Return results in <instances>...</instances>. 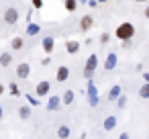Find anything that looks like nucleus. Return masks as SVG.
I'll return each instance as SVG.
<instances>
[{"label": "nucleus", "mask_w": 149, "mask_h": 139, "mask_svg": "<svg viewBox=\"0 0 149 139\" xmlns=\"http://www.w3.org/2000/svg\"><path fill=\"white\" fill-rule=\"evenodd\" d=\"M35 8H43V0H31Z\"/></svg>", "instance_id": "27"}, {"label": "nucleus", "mask_w": 149, "mask_h": 139, "mask_svg": "<svg viewBox=\"0 0 149 139\" xmlns=\"http://www.w3.org/2000/svg\"><path fill=\"white\" fill-rule=\"evenodd\" d=\"M123 94V88L118 84H114L110 90H108V100H118V96Z\"/></svg>", "instance_id": "13"}, {"label": "nucleus", "mask_w": 149, "mask_h": 139, "mask_svg": "<svg viewBox=\"0 0 149 139\" xmlns=\"http://www.w3.org/2000/svg\"><path fill=\"white\" fill-rule=\"evenodd\" d=\"M57 137H59V139H68V137H70V127H68V125H61V127L57 129Z\"/></svg>", "instance_id": "19"}, {"label": "nucleus", "mask_w": 149, "mask_h": 139, "mask_svg": "<svg viewBox=\"0 0 149 139\" xmlns=\"http://www.w3.org/2000/svg\"><path fill=\"white\" fill-rule=\"evenodd\" d=\"M68 78H70V68L68 66H59L57 72H55V80L57 82H65Z\"/></svg>", "instance_id": "10"}, {"label": "nucleus", "mask_w": 149, "mask_h": 139, "mask_svg": "<svg viewBox=\"0 0 149 139\" xmlns=\"http://www.w3.org/2000/svg\"><path fill=\"white\" fill-rule=\"evenodd\" d=\"M31 112H33V110H31V106H29V104L19 106V117H21V119H25V121H27V119L31 117Z\"/></svg>", "instance_id": "17"}, {"label": "nucleus", "mask_w": 149, "mask_h": 139, "mask_svg": "<svg viewBox=\"0 0 149 139\" xmlns=\"http://www.w3.org/2000/svg\"><path fill=\"white\" fill-rule=\"evenodd\" d=\"M92 27H94V17H92V15H84V17L80 19V31H82V33H88Z\"/></svg>", "instance_id": "4"}, {"label": "nucleus", "mask_w": 149, "mask_h": 139, "mask_svg": "<svg viewBox=\"0 0 149 139\" xmlns=\"http://www.w3.org/2000/svg\"><path fill=\"white\" fill-rule=\"evenodd\" d=\"M74 98H76V92H74V90H65V92L61 94L63 104H72V102H74Z\"/></svg>", "instance_id": "16"}, {"label": "nucleus", "mask_w": 149, "mask_h": 139, "mask_svg": "<svg viewBox=\"0 0 149 139\" xmlns=\"http://www.w3.org/2000/svg\"><path fill=\"white\" fill-rule=\"evenodd\" d=\"M41 45H43V51L49 55V53L53 51V47H55V39H53V37H45V39L41 41Z\"/></svg>", "instance_id": "11"}, {"label": "nucleus", "mask_w": 149, "mask_h": 139, "mask_svg": "<svg viewBox=\"0 0 149 139\" xmlns=\"http://www.w3.org/2000/svg\"><path fill=\"white\" fill-rule=\"evenodd\" d=\"M145 82H149V74H145Z\"/></svg>", "instance_id": "33"}, {"label": "nucleus", "mask_w": 149, "mask_h": 139, "mask_svg": "<svg viewBox=\"0 0 149 139\" xmlns=\"http://www.w3.org/2000/svg\"><path fill=\"white\" fill-rule=\"evenodd\" d=\"M98 2H108V0H98Z\"/></svg>", "instance_id": "36"}, {"label": "nucleus", "mask_w": 149, "mask_h": 139, "mask_svg": "<svg viewBox=\"0 0 149 139\" xmlns=\"http://www.w3.org/2000/svg\"><path fill=\"white\" fill-rule=\"evenodd\" d=\"M135 2H147V0H135Z\"/></svg>", "instance_id": "35"}, {"label": "nucleus", "mask_w": 149, "mask_h": 139, "mask_svg": "<svg viewBox=\"0 0 149 139\" xmlns=\"http://www.w3.org/2000/svg\"><path fill=\"white\" fill-rule=\"evenodd\" d=\"M108 39H110V35H108V33H102V35H100V43H102V45H106V43H108Z\"/></svg>", "instance_id": "24"}, {"label": "nucleus", "mask_w": 149, "mask_h": 139, "mask_svg": "<svg viewBox=\"0 0 149 139\" xmlns=\"http://www.w3.org/2000/svg\"><path fill=\"white\" fill-rule=\"evenodd\" d=\"M65 51H68L70 55H76V53L80 51V43H78V41H74V39L65 41Z\"/></svg>", "instance_id": "12"}, {"label": "nucleus", "mask_w": 149, "mask_h": 139, "mask_svg": "<svg viewBox=\"0 0 149 139\" xmlns=\"http://www.w3.org/2000/svg\"><path fill=\"white\" fill-rule=\"evenodd\" d=\"M0 94H4V84H0Z\"/></svg>", "instance_id": "32"}, {"label": "nucleus", "mask_w": 149, "mask_h": 139, "mask_svg": "<svg viewBox=\"0 0 149 139\" xmlns=\"http://www.w3.org/2000/svg\"><path fill=\"white\" fill-rule=\"evenodd\" d=\"M78 2H80V0H65V10H68V13L78 10Z\"/></svg>", "instance_id": "20"}, {"label": "nucleus", "mask_w": 149, "mask_h": 139, "mask_svg": "<svg viewBox=\"0 0 149 139\" xmlns=\"http://www.w3.org/2000/svg\"><path fill=\"white\" fill-rule=\"evenodd\" d=\"M4 23L10 25V27H15V25L19 23V10H17L15 6H8V8L4 10Z\"/></svg>", "instance_id": "3"}, {"label": "nucleus", "mask_w": 149, "mask_h": 139, "mask_svg": "<svg viewBox=\"0 0 149 139\" xmlns=\"http://www.w3.org/2000/svg\"><path fill=\"white\" fill-rule=\"evenodd\" d=\"M96 68H98V55L92 53V55H88V59H86V66H84V78L90 80V78L94 76Z\"/></svg>", "instance_id": "2"}, {"label": "nucleus", "mask_w": 149, "mask_h": 139, "mask_svg": "<svg viewBox=\"0 0 149 139\" xmlns=\"http://www.w3.org/2000/svg\"><path fill=\"white\" fill-rule=\"evenodd\" d=\"M0 66H2V53H0Z\"/></svg>", "instance_id": "34"}, {"label": "nucleus", "mask_w": 149, "mask_h": 139, "mask_svg": "<svg viewBox=\"0 0 149 139\" xmlns=\"http://www.w3.org/2000/svg\"><path fill=\"white\" fill-rule=\"evenodd\" d=\"M2 117H4V110H2V104H0V121H2Z\"/></svg>", "instance_id": "30"}, {"label": "nucleus", "mask_w": 149, "mask_h": 139, "mask_svg": "<svg viewBox=\"0 0 149 139\" xmlns=\"http://www.w3.org/2000/svg\"><path fill=\"white\" fill-rule=\"evenodd\" d=\"M102 127H104V131H112L114 127H116V117H106L104 119V123H102Z\"/></svg>", "instance_id": "14"}, {"label": "nucleus", "mask_w": 149, "mask_h": 139, "mask_svg": "<svg viewBox=\"0 0 149 139\" xmlns=\"http://www.w3.org/2000/svg\"><path fill=\"white\" fill-rule=\"evenodd\" d=\"M88 100H90L92 106L98 104V88H96L92 82H88Z\"/></svg>", "instance_id": "9"}, {"label": "nucleus", "mask_w": 149, "mask_h": 139, "mask_svg": "<svg viewBox=\"0 0 149 139\" xmlns=\"http://www.w3.org/2000/svg\"><path fill=\"white\" fill-rule=\"evenodd\" d=\"M49 64H51V57H49V55H47V57H43V59H41V66H49Z\"/></svg>", "instance_id": "28"}, {"label": "nucleus", "mask_w": 149, "mask_h": 139, "mask_svg": "<svg viewBox=\"0 0 149 139\" xmlns=\"http://www.w3.org/2000/svg\"><path fill=\"white\" fill-rule=\"evenodd\" d=\"M116 104H118V108H125V104H127V96H125V94H120V96H118V100H116Z\"/></svg>", "instance_id": "23"}, {"label": "nucleus", "mask_w": 149, "mask_h": 139, "mask_svg": "<svg viewBox=\"0 0 149 139\" xmlns=\"http://www.w3.org/2000/svg\"><path fill=\"white\" fill-rule=\"evenodd\" d=\"M61 104H63L61 96H49V98H47L45 108H47V110H59V108H61Z\"/></svg>", "instance_id": "7"}, {"label": "nucleus", "mask_w": 149, "mask_h": 139, "mask_svg": "<svg viewBox=\"0 0 149 139\" xmlns=\"http://www.w3.org/2000/svg\"><path fill=\"white\" fill-rule=\"evenodd\" d=\"M80 2H86V0H80Z\"/></svg>", "instance_id": "37"}, {"label": "nucleus", "mask_w": 149, "mask_h": 139, "mask_svg": "<svg viewBox=\"0 0 149 139\" xmlns=\"http://www.w3.org/2000/svg\"><path fill=\"white\" fill-rule=\"evenodd\" d=\"M114 35H116L118 41H131V39L135 37V25L129 23V21H127V23H120V25L116 27Z\"/></svg>", "instance_id": "1"}, {"label": "nucleus", "mask_w": 149, "mask_h": 139, "mask_svg": "<svg viewBox=\"0 0 149 139\" xmlns=\"http://www.w3.org/2000/svg\"><path fill=\"white\" fill-rule=\"evenodd\" d=\"M118 139H131V137H129V133H120V137H118Z\"/></svg>", "instance_id": "29"}, {"label": "nucleus", "mask_w": 149, "mask_h": 139, "mask_svg": "<svg viewBox=\"0 0 149 139\" xmlns=\"http://www.w3.org/2000/svg\"><path fill=\"white\" fill-rule=\"evenodd\" d=\"M17 76H19L21 80L29 78V76H31V64H27V61H21V64L17 66Z\"/></svg>", "instance_id": "5"}, {"label": "nucleus", "mask_w": 149, "mask_h": 139, "mask_svg": "<svg viewBox=\"0 0 149 139\" xmlns=\"http://www.w3.org/2000/svg\"><path fill=\"white\" fill-rule=\"evenodd\" d=\"M49 90H51V82H47V80H41L37 86H35V94L41 98V96H45V94H49Z\"/></svg>", "instance_id": "6"}, {"label": "nucleus", "mask_w": 149, "mask_h": 139, "mask_svg": "<svg viewBox=\"0 0 149 139\" xmlns=\"http://www.w3.org/2000/svg\"><path fill=\"white\" fill-rule=\"evenodd\" d=\"M10 64H13V55H10V53H2V66L8 68Z\"/></svg>", "instance_id": "22"}, {"label": "nucleus", "mask_w": 149, "mask_h": 139, "mask_svg": "<svg viewBox=\"0 0 149 139\" xmlns=\"http://www.w3.org/2000/svg\"><path fill=\"white\" fill-rule=\"evenodd\" d=\"M39 31H41V27H39L37 23H29V25H27V35H29V37H33V35H37Z\"/></svg>", "instance_id": "18"}, {"label": "nucleus", "mask_w": 149, "mask_h": 139, "mask_svg": "<svg viewBox=\"0 0 149 139\" xmlns=\"http://www.w3.org/2000/svg\"><path fill=\"white\" fill-rule=\"evenodd\" d=\"M116 61H118L116 53H114V51H110V53L106 55V59H104V70H106V72L114 70V68H116Z\"/></svg>", "instance_id": "8"}, {"label": "nucleus", "mask_w": 149, "mask_h": 139, "mask_svg": "<svg viewBox=\"0 0 149 139\" xmlns=\"http://www.w3.org/2000/svg\"><path fill=\"white\" fill-rule=\"evenodd\" d=\"M37 98H39V96H29V94H27V100H29V104H37V102H39Z\"/></svg>", "instance_id": "26"}, {"label": "nucleus", "mask_w": 149, "mask_h": 139, "mask_svg": "<svg viewBox=\"0 0 149 139\" xmlns=\"http://www.w3.org/2000/svg\"><path fill=\"white\" fill-rule=\"evenodd\" d=\"M145 19H149V6L145 8Z\"/></svg>", "instance_id": "31"}, {"label": "nucleus", "mask_w": 149, "mask_h": 139, "mask_svg": "<svg viewBox=\"0 0 149 139\" xmlns=\"http://www.w3.org/2000/svg\"><path fill=\"white\" fill-rule=\"evenodd\" d=\"M23 45H25V39H23V37H15V39L10 41L13 51H21V49H23Z\"/></svg>", "instance_id": "15"}, {"label": "nucleus", "mask_w": 149, "mask_h": 139, "mask_svg": "<svg viewBox=\"0 0 149 139\" xmlns=\"http://www.w3.org/2000/svg\"><path fill=\"white\" fill-rule=\"evenodd\" d=\"M139 96H141V98H149V82H145V84L139 88Z\"/></svg>", "instance_id": "21"}, {"label": "nucleus", "mask_w": 149, "mask_h": 139, "mask_svg": "<svg viewBox=\"0 0 149 139\" xmlns=\"http://www.w3.org/2000/svg\"><path fill=\"white\" fill-rule=\"evenodd\" d=\"M10 94H13V96H19V94H21V92H19V86H17V84H10Z\"/></svg>", "instance_id": "25"}]
</instances>
